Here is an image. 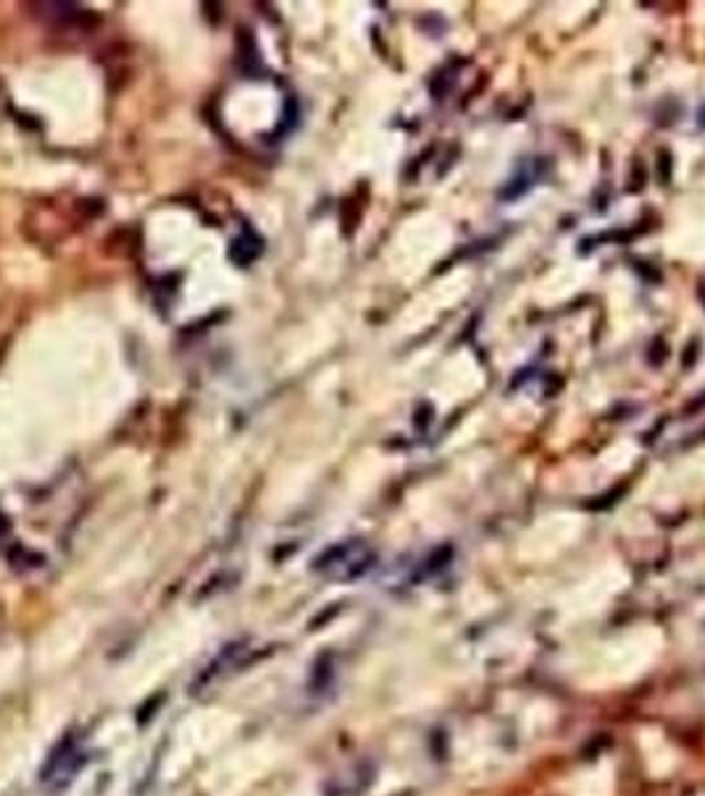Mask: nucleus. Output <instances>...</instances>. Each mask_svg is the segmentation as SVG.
I'll use <instances>...</instances> for the list:
<instances>
[{
    "label": "nucleus",
    "mask_w": 705,
    "mask_h": 796,
    "mask_svg": "<svg viewBox=\"0 0 705 796\" xmlns=\"http://www.w3.org/2000/svg\"><path fill=\"white\" fill-rule=\"evenodd\" d=\"M371 566H375V553H371L369 544H364L361 540H350L329 547L327 553L318 557L314 568L316 574H322L329 582H352L361 579Z\"/></svg>",
    "instance_id": "obj_1"
},
{
    "label": "nucleus",
    "mask_w": 705,
    "mask_h": 796,
    "mask_svg": "<svg viewBox=\"0 0 705 796\" xmlns=\"http://www.w3.org/2000/svg\"><path fill=\"white\" fill-rule=\"evenodd\" d=\"M80 762H83V748L77 746L75 739H66L62 746L53 752V756L49 760V765L43 769V783H56V786H64L72 775L77 773Z\"/></svg>",
    "instance_id": "obj_2"
}]
</instances>
